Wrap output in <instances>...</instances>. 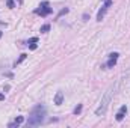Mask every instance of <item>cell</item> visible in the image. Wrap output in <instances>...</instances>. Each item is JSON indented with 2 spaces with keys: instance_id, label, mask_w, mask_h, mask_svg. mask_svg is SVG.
<instances>
[{
  "instance_id": "1",
  "label": "cell",
  "mask_w": 130,
  "mask_h": 128,
  "mask_svg": "<svg viewBox=\"0 0 130 128\" xmlns=\"http://www.w3.org/2000/svg\"><path fill=\"white\" fill-rule=\"evenodd\" d=\"M44 116H45V107L38 104L36 107H33L32 112H30V116H29V121H27V125L29 127H38L44 122Z\"/></svg>"
},
{
  "instance_id": "2",
  "label": "cell",
  "mask_w": 130,
  "mask_h": 128,
  "mask_svg": "<svg viewBox=\"0 0 130 128\" xmlns=\"http://www.w3.org/2000/svg\"><path fill=\"white\" fill-rule=\"evenodd\" d=\"M113 91H115V88H110V89L104 94L103 99H101V102H100V105H98V109L95 110V115H97V116H101V115L106 113L107 105H109V102H110V99H112V95H113Z\"/></svg>"
},
{
  "instance_id": "3",
  "label": "cell",
  "mask_w": 130,
  "mask_h": 128,
  "mask_svg": "<svg viewBox=\"0 0 130 128\" xmlns=\"http://www.w3.org/2000/svg\"><path fill=\"white\" fill-rule=\"evenodd\" d=\"M50 12H52V8H48V3H47V2H42V3L39 5V9H36V14H38V15H42V17L48 15Z\"/></svg>"
},
{
  "instance_id": "4",
  "label": "cell",
  "mask_w": 130,
  "mask_h": 128,
  "mask_svg": "<svg viewBox=\"0 0 130 128\" xmlns=\"http://www.w3.org/2000/svg\"><path fill=\"white\" fill-rule=\"evenodd\" d=\"M110 5H112L110 0H106V2H104V5L101 6V9L98 11V14H97V21H101V20H103V17H104V14H106V11L109 9Z\"/></svg>"
},
{
  "instance_id": "5",
  "label": "cell",
  "mask_w": 130,
  "mask_h": 128,
  "mask_svg": "<svg viewBox=\"0 0 130 128\" xmlns=\"http://www.w3.org/2000/svg\"><path fill=\"white\" fill-rule=\"evenodd\" d=\"M118 56H120L118 53H112V54H109V57H110V59H109V62H107V65H106V66H107V68H113V66H115V63H117Z\"/></svg>"
},
{
  "instance_id": "6",
  "label": "cell",
  "mask_w": 130,
  "mask_h": 128,
  "mask_svg": "<svg viewBox=\"0 0 130 128\" xmlns=\"http://www.w3.org/2000/svg\"><path fill=\"white\" fill-rule=\"evenodd\" d=\"M126 113H127V107H126V105H123V107L118 110V113H117L115 119H117V121H123V119H124V116H126Z\"/></svg>"
},
{
  "instance_id": "7",
  "label": "cell",
  "mask_w": 130,
  "mask_h": 128,
  "mask_svg": "<svg viewBox=\"0 0 130 128\" xmlns=\"http://www.w3.org/2000/svg\"><path fill=\"white\" fill-rule=\"evenodd\" d=\"M62 102H64V94L62 92H56V95H55V104L61 105Z\"/></svg>"
},
{
  "instance_id": "8",
  "label": "cell",
  "mask_w": 130,
  "mask_h": 128,
  "mask_svg": "<svg viewBox=\"0 0 130 128\" xmlns=\"http://www.w3.org/2000/svg\"><path fill=\"white\" fill-rule=\"evenodd\" d=\"M23 122H24V118H23V116H18L12 124H9V127H11V128H12V127H18V125H20V124H23Z\"/></svg>"
},
{
  "instance_id": "9",
  "label": "cell",
  "mask_w": 130,
  "mask_h": 128,
  "mask_svg": "<svg viewBox=\"0 0 130 128\" xmlns=\"http://www.w3.org/2000/svg\"><path fill=\"white\" fill-rule=\"evenodd\" d=\"M48 30H50V26H48V24H44V26L41 27V32H42V33L48 32Z\"/></svg>"
},
{
  "instance_id": "10",
  "label": "cell",
  "mask_w": 130,
  "mask_h": 128,
  "mask_svg": "<svg viewBox=\"0 0 130 128\" xmlns=\"http://www.w3.org/2000/svg\"><path fill=\"white\" fill-rule=\"evenodd\" d=\"M80 112H82V104H79V105H77V107L74 109V113H76V115H79Z\"/></svg>"
},
{
  "instance_id": "11",
  "label": "cell",
  "mask_w": 130,
  "mask_h": 128,
  "mask_svg": "<svg viewBox=\"0 0 130 128\" xmlns=\"http://www.w3.org/2000/svg\"><path fill=\"white\" fill-rule=\"evenodd\" d=\"M24 59H26V54H21V56H20V59H18V60H17V62H15V66H17V65L20 63V62H23V60H24Z\"/></svg>"
},
{
  "instance_id": "12",
  "label": "cell",
  "mask_w": 130,
  "mask_h": 128,
  "mask_svg": "<svg viewBox=\"0 0 130 128\" xmlns=\"http://www.w3.org/2000/svg\"><path fill=\"white\" fill-rule=\"evenodd\" d=\"M6 5H8V8H14V6H15L12 0H8V3H6Z\"/></svg>"
},
{
  "instance_id": "13",
  "label": "cell",
  "mask_w": 130,
  "mask_h": 128,
  "mask_svg": "<svg viewBox=\"0 0 130 128\" xmlns=\"http://www.w3.org/2000/svg\"><path fill=\"white\" fill-rule=\"evenodd\" d=\"M35 42H38V38H30L29 39V44H35Z\"/></svg>"
},
{
  "instance_id": "14",
  "label": "cell",
  "mask_w": 130,
  "mask_h": 128,
  "mask_svg": "<svg viewBox=\"0 0 130 128\" xmlns=\"http://www.w3.org/2000/svg\"><path fill=\"white\" fill-rule=\"evenodd\" d=\"M30 48H32V50H35V48H36V42H35V44H30Z\"/></svg>"
},
{
  "instance_id": "15",
  "label": "cell",
  "mask_w": 130,
  "mask_h": 128,
  "mask_svg": "<svg viewBox=\"0 0 130 128\" xmlns=\"http://www.w3.org/2000/svg\"><path fill=\"white\" fill-rule=\"evenodd\" d=\"M2 99H5V95H3V94H0V101H2Z\"/></svg>"
},
{
  "instance_id": "16",
  "label": "cell",
  "mask_w": 130,
  "mask_h": 128,
  "mask_svg": "<svg viewBox=\"0 0 130 128\" xmlns=\"http://www.w3.org/2000/svg\"><path fill=\"white\" fill-rule=\"evenodd\" d=\"M0 36H2V32H0Z\"/></svg>"
}]
</instances>
